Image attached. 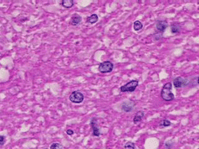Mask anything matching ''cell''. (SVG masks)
Listing matches in <instances>:
<instances>
[{"label": "cell", "instance_id": "6da1fadb", "mask_svg": "<svg viewBox=\"0 0 199 149\" xmlns=\"http://www.w3.org/2000/svg\"><path fill=\"white\" fill-rule=\"evenodd\" d=\"M172 83H166L163 85L161 90V98L166 102H171L175 99V95L171 92Z\"/></svg>", "mask_w": 199, "mask_h": 149}, {"label": "cell", "instance_id": "7a4b0ae2", "mask_svg": "<svg viewBox=\"0 0 199 149\" xmlns=\"http://www.w3.org/2000/svg\"><path fill=\"white\" fill-rule=\"evenodd\" d=\"M139 86V81L137 79H133L131 81L128 82V83L120 87V92H133L136 90L137 87Z\"/></svg>", "mask_w": 199, "mask_h": 149}, {"label": "cell", "instance_id": "3957f363", "mask_svg": "<svg viewBox=\"0 0 199 149\" xmlns=\"http://www.w3.org/2000/svg\"><path fill=\"white\" fill-rule=\"evenodd\" d=\"M114 68V64L111 61H104L100 64L98 67V70L101 73H110L112 72Z\"/></svg>", "mask_w": 199, "mask_h": 149}, {"label": "cell", "instance_id": "277c9868", "mask_svg": "<svg viewBox=\"0 0 199 149\" xmlns=\"http://www.w3.org/2000/svg\"><path fill=\"white\" fill-rule=\"evenodd\" d=\"M84 98H85L84 95L78 90H75L73 92H72L71 95H69V97H68V99L71 102L76 103V104L81 103L84 101Z\"/></svg>", "mask_w": 199, "mask_h": 149}, {"label": "cell", "instance_id": "5b68a950", "mask_svg": "<svg viewBox=\"0 0 199 149\" xmlns=\"http://www.w3.org/2000/svg\"><path fill=\"white\" fill-rule=\"evenodd\" d=\"M188 83V79H185L183 77H181V76H178V77H176L174 80H173V84H174V87L175 88H182V87H185Z\"/></svg>", "mask_w": 199, "mask_h": 149}, {"label": "cell", "instance_id": "8992f818", "mask_svg": "<svg viewBox=\"0 0 199 149\" xmlns=\"http://www.w3.org/2000/svg\"><path fill=\"white\" fill-rule=\"evenodd\" d=\"M90 125L92 129H93V136H101V131H100V128L98 125V121L96 117H93L91 119Z\"/></svg>", "mask_w": 199, "mask_h": 149}, {"label": "cell", "instance_id": "52a82bcc", "mask_svg": "<svg viewBox=\"0 0 199 149\" xmlns=\"http://www.w3.org/2000/svg\"><path fill=\"white\" fill-rule=\"evenodd\" d=\"M136 106V103L134 101L128 100L125 101L122 103V106H121V109L123 110V112L125 113H129V112H131L135 108Z\"/></svg>", "mask_w": 199, "mask_h": 149}, {"label": "cell", "instance_id": "ba28073f", "mask_svg": "<svg viewBox=\"0 0 199 149\" xmlns=\"http://www.w3.org/2000/svg\"><path fill=\"white\" fill-rule=\"evenodd\" d=\"M168 27V23L165 20H159L156 22V30L157 32L163 33Z\"/></svg>", "mask_w": 199, "mask_h": 149}, {"label": "cell", "instance_id": "9c48e42d", "mask_svg": "<svg viewBox=\"0 0 199 149\" xmlns=\"http://www.w3.org/2000/svg\"><path fill=\"white\" fill-rule=\"evenodd\" d=\"M82 21V18L80 16L79 14H74L71 18L70 20V24L73 26H76V25H79L81 24V22Z\"/></svg>", "mask_w": 199, "mask_h": 149}, {"label": "cell", "instance_id": "30bf717a", "mask_svg": "<svg viewBox=\"0 0 199 149\" xmlns=\"http://www.w3.org/2000/svg\"><path fill=\"white\" fill-rule=\"evenodd\" d=\"M144 112L143 111H138L136 113V114H135V116H134V118H133V123L134 124H136V125H137V124H139V123H140V122L142 121L143 118L144 117Z\"/></svg>", "mask_w": 199, "mask_h": 149}, {"label": "cell", "instance_id": "8fae6325", "mask_svg": "<svg viewBox=\"0 0 199 149\" xmlns=\"http://www.w3.org/2000/svg\"><path fill=\"white\" fill-rule=\"evenodd\" d=\"M98 19V15L96 14H93L92 15H90V16L88 17L87 19H86V22L88 23V24H95L96 22H97Z\"/></svg>", "mask_w": 199, "mask_h": 149}, {"label": "cell", "instance_id": "7c38bea8", "mask_svg": "<svg viewBox=\"0 0 199 149\" xmlns=\"http://www.w3.org/2000/svg\"><path fill=\"white\" fill-rule=\"evenodd\" d=\"M74 1L73 0H61V5L62 6L65 8H71L73 6Z\"/></svg>", "mask_w": 199, "mask_h": 149}, {"label": "cell", "instance_id": "4fadbf2b", "mask_svg": "<svg viewBox=\"0 0 199 149\" xmlns=\"http://www.w3.org/2000/svg\"><path fill=\"white\" fill-rule=\"evenodd\" d=\"M181 31V26L180 25L178 24V23H175V24H172L170 25V32L174 34H177L179 33Z\"/></svg>", "mask_w": 199, "mask_h": 149}, {"label": "cell", "instance_id": "5bb4252c", "mask_svg": "<svg viewBox=\"0 0 199 149\" xmlns=\"http://www.w3.org/2000/svg\"><path fill=\"white\" fill-rule=\"evenodd\" d=\"M143 27V25L140 21H136L133 24V29L135 31H139L141 30Z\"/></svg>", "mask_w": 199, "mask_h": 149}, {"label": "cell", "instance_id": "9a60e30c", "mask_svg": "<svg viewBox=\"0 0 199 149\" xmlns=\"http://www.w3.org/2000/svg\"><path fill=\"white\" fill-rule=\"evenodd\" d=\"M170 125H171V122L167 119H163L160 123H159V127L161 128L169 127Z\"/></svg>", "mask_w": 199, "mask_h": 149}, {"label": "cell", "instance_id": "2e32d148", "mask_svg": "<svg viewBox=\"0 0 199 149\" xmlns=\"http://www.w3.org/2000/svg\"><path fill=\"white\" fill-rule=\"evenodd\" d=\"M124 149H136V144L133 142H127L124 144Z\"/></svg>", "mask_w": 199, "mask_h": 149}, {"label": "cell", "instance_id": "e0dca14e", "mask_svg": "<svg viewBox=\"0 0 199 149\" xmlns=\"http://www.w3.org/2000/svg\"><path fill=\"white\" fill-rule=\"evenodd\" d=\"M163 37V33H159V32H157L156 33L154 34V40L156 41H158L161 40L162 38Z\"/></svg>", "mask_w": 199, "mask_h": 149}, {"label": "cell", "instance_id": "ac0fdd59", "mask_svg": "<svg viewBox=\"0 0 199 149\" xmlns=\"http://www.w3.org/2000/svg\"><path fill=\"white\" fill-rule=\"evenodd\" d=\"M63 147L62 145L59 143H53L50 145V148L49 149H62Z\"/></svg>", "mask_w": 199, "mask_h": 149}, {"label": "cell", "instance_id": "d6986e66", "mask_svg": "<svg viewBox=\"0 0 199 149\" xmlns=\"http://www.w3.org/2000/svg\"><path fill=\"white\" fill-rule=\"evenodd\" d=\"M164 145H165V148L166 149H172V148L174 146V142L172 141H166V143L164 144Z\"/></svg>", "mask_w": 199, "mask_h": 149}, {"label": "cell", "instance_id": "ffe728a7", "mask_svg": "<svg viewBox=\"0 0 199 149\" xmlns=\"http://www.w3.org/2000/svg\"><path fill=\"white\" fill-rule=\"evenodd\" d=\"M5 141H6V138L4 136H0V146L2 147L5 144Z\"/></svg>", "mask_w": 199, "mask_h": 149}, {"label": "cell", "instance_id": "44dd1931", "mask_svg": "<svg viewBox=\"0 0 199 149\" xmlns=\"http://www.w3.org/2000/svg\"><path fill=\"white\" fill-rule=\"evenodd\" d=\"M66 133H67L68 136H72L73 135L74 132L73 130H72V129H67V130H66Z\"/></svg>", "mask_w": 199, "mask_h": 149}, {"label": "cell", "instance_id": "7402d4cb", "mask_svg": "<svg viewBox=\"0 0 199 149\" xmlns=\"http://www.w3.org/2000/svg\"><path fill=\"white\" fill-rule=\"evenodd\" d=\"M198 83L199 84V77H198Z\"/></svg>", "mask_w": 199, "mask_h": 149}]
</instances>
